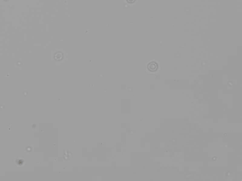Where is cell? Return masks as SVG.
Returning <instances> with one entry per match:
<instances>
[{"instance_id": "6da1fadb", "label": "cell", "mask_w": 242, "mask_h": 181, "mask_svg": "<svg viewBox=\"0 0 242 181\" xmlns=\"http://www.w3.org/2000/svg\"><path fill=\"white\" fill-rule=\"evenodd\" d=\"M148 69L150 71H154L155 70H157L158 67V64L155 62H150V63L149 64L148 66Z\"/></svg>"}, {"instance_id": "7a4b0ae2", "label": "cell", "mask_w": 242, "mask_h": 181, "mask_svg": "<svg viewBox=\"0 0 242 181\" xmlns=\"http://www.w3.org/2000/svg\"><path fill=\"white\" fill-rule=\"evenodd\" d=\"M127 1L130 3H132V2L135 1V0H127Z\"/></svg>"}]
</instances>
